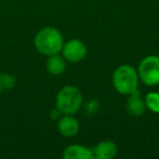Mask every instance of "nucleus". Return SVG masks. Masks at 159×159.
<instances>
[{"mask_svg": "<svg viewBox=\"0 0 159 159\" xmlns=\"http://www.w3.org/2000/svg\"><path fill=\"white\" fill-rule=\"evenodd\" d=\"M63 36L56 27L47 26L42 29L34 38L36 50L46 57L60 53L63 47Z\"/></svg>", "mask_w": 159, "mask_h": 159, "instance_id": "obj_1", "label": "nucleus"}, {"mask_svg": "<svg viewBox=\"0 0 159 159\" xmlns=\"http://www.w3.org/2000/svg\"><path fill=\"white\" fill-rule=\"evenodd\" d=\"M139 76L137 70L130 64H123L117 68L112 75L115 89L122 95H130L139 86Z\"/></svg>", "mask_w": 159, "mask_h": 159, "instance_id": "obj_2", "label": "nucleus"}, {"mask_svg": "<svg viewBox=\"0 0 159 159\" xmlns=\"http://www.w3.org/2000/svg\"><path fill=\"white\" fill-rule=\"evenodd\" d=\"M83 102V95L77 87L64 86L60 89L56 99V107L62 115H74L79 111Z\"/></svg>", "mask_w": 159, "mask_h": 159, "instance_id": "obj_3", "label": "nucleus"}, {"mask_svg": "<svg viewBox=\"0 0 159 159\" xmlns=\"http://www.w3.org/2000/svg\"><path fill=\"white\" fill-rule=\"evenodd\" d=\"M139 80L148 86L159 84V56L150 55L139 62L137 69Z\"/></svg>", "mask_w": 159, "mask_h": 159, "instance_id": "obj_4", "label": "nucleus"}, {"mask_svg": "<svg viewBox=\"0 0 159 159\" xmlns=\"http://www.w3.org/2000/svg\"><path fill=\"white\" fill-rule=\"evenodd\" d=\"M61 52L66 61L76 63V62L82 61L85 58L87 53V48L82 40L71 39L63 44Z\"/></svg>", "mask_w": 159, "mask_h": 159, "instance_id": "obj_5", "label": "nucleus"}, {"mask_svg": "<svg viewBox=\"0 0 159 159\" xmlns=\"http://www.w3.org/2000/svg\"><path fill=\"white\" fill-rule=\"evenodd\" d=\"M58 130L66 137L75 136L80 130V123L72 115H62L58 122Z\"/></svg>", "mask_w": 159, "mask_h": 159, "instance_id": "obj_6", "label": "nucleus"}, {"mask_svg": "<svg viewBox=\"0 0 159 159\" xmlns=\"http://www.w3.org/2000/svg\"><path fill=\"white\" fill-rule=\"evenodd\" d=\"M118 147L112 141H102L93 148L94 158L112 159L117 156Z\"/></svg>", "mask_w": 159, "mask_h": 159, "instance_id": "obj_7", "label": "nucleus"}, {"mask_svg": "<svg viewBox=\"0 0 159 159\" xmlns=\"http://www.w3.org/2000/svg\"><path fill=\"white\" fill-rule=\"evenodd\" d=\"M126 109H128L129 113L134 116V117H141L145 112V102L141 97V94L137 89L129 95V98L126 100Z\"/></svg>", "mask_w": 159, "mask_h": 159, "instance_id": "obj_8", "label": "nucleus"}, {"mask_svg": "<svg viewBox=\"0 0 159 159\" xmlns=\"http://www.w3.org/2000/svg\"><path fill=\"white\" fill-rule=\"evenodd\" d=\"M64 159H92L94 158L93 149L83 145H70L63 152Z\"/></svg>", "mask_w": 159, "mask_h": 159, "instance_id": "obj_9", "label": "nucleus"}, {"mask_svg": "<svg viewBox=\"0 0 159 159\" xmlns=\"http://www.w3.org/2000/svg\"><path fill=\"white\" fill-rule=\"evenodd\" d=\"M46 68L50 74L60 75L66 70V59L59 53L49 56L46 62Z\"/></svg>", "mask_w": 159, "mask_h": 159, "instance_id": "obj_10", "label": "nucleus"}, {"mask_svg": "<svg viewBox=\"0 0 159 159\" xmlns=\"http://www.w3.org/2000/svg\"><path fill=\"white\" fill-rule=\"evenodd\" d=\"M16 80L9 73H0V94L12 89L16 85Z\"/></svg>", "mask_w": 159, "mask_h": 159, "instance_id": "obj_11", "label": "nucleus"}, {"mask_svg": "<svg viewBox=\"0 0 159 159\" xmlns=\"http://www.w3.org/2000/svg\"><path fill=\"white\" fill-rule=\"evenodd\" d=\"M144 102L146 105V109L155 113H159V93L157 92L148 93L144 98Z\"/></svg>", "mask_w": 159, "mask_h": 159, "instance_id": "obj_12", "label": "nucleus"}, {"mask_svg": "<svg viewBox=\"0 0 159 159\" xmlns=\"http://www.w3.org/2000/svg\"><path fill=\"white\" fill-rule=\"evenodd\" d=\"M99 110V102L96 99H91L87 102L86 106H85V111H86L87 116H94L95 113H97V111Z\"/></svg>", "mask_w": 159, "mask_h": 159, "instance_id": "obj_13", "label": "nucleus"}, {"mask_svg": "<svg viewBox=\"0 0 159 159\" xmlns=\"http://www.w3.org/2000/svg\"><path fill=\"white\" fill-rule=\"evenodd\" d=\"M50 116H51V119H53V120H56V119H60V118H61V116H62V112L59 110V109L57 108V107H56V108L53 109L52 111H51Z\"/></svg>", "mask_w": 159, "mask_h": 159, "instance_id": "obj_14", "label": "nucleus"}]
</instances>
